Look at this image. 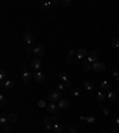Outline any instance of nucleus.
Returning <instances> with one entry per match:
<instances>
[{"mask_svg":"<svg viewBox=\"0 0 119 133\" xmlns=\"http://www.w3.org/2000/svg\"><path fill=\"white\" fill-rule=\"evenodd\" d=\"M81 63H82V66H86V64H88V63H90V62L85 58V60H81Z\"/></svg>","mask_w":119,"mask_h":133,"instance_id":"58836bf2","label":"nucleus"},{"mask_svg":"<svg viewBox=\"0 0 119 133\" xmlns=\"http://www.w3.org/2000/svg\"><path fill=\"white\" fill-rule=\"evenodd\" d=\"M42 66V61L39 58H33V60L31 61V68L32 69H39Z\"/></svg>","mask_w":119,"mask_h":133,"instance_id":"f8f14e48","label":"nucleus"},{"mask_svg":"<svg viewBox=\"0 0 119 133\" xmlns=\"http://www.w3.org/2000/svg\"><path fill=\"white\" fill-rule=\"evenodd\" d=\"M0 124L1 125H4V124H7V114L6 113H1V115H0Z\"/></svg>","mask_w":119,"mask_h":133,"instance_id":"6ab92c4d","label":"nucleus"},{"mask_svg":"<svg viewBox=\"0 0 119 133\" xmlns=\"http://www.w3.org/2000/svg\"><path fill=\"white\" fill-rule=\"evenodd\" d=\"M55 133H63L64 132V127L61 126L60 124H55L54 125V130H53Z\"/></svg>","mask_w":119,"mask_h":133,"instance_id":"ddd939ff","label":"nucleus"},{"mask_svg":"<svg viewBox=\"0 0 119 133\" xmlns=\"http://www.w3.org/2000/svg\"><path fill=\"white\" fill-rule=\"evenodd\" d=\"M23 41L26 44H31V43L33 42V36L30 33V32H25L23 35Z\"/></svg>","mask_w":119,"mask_h":133,"instance_id":"9b49d317","label":"nucleus"},{"mask_svg":"<svg viewBox=\"0 0 119 133\" xmlns=\"http://www.w3.org/2000/svg\"><path fill=\"white\" fill-rule=\"evenodd\" d=\"M33 52H35L38 57H42V56H44V54H45V50H44V48H43L42 45H36L35 49H33Z\"/></svg>","mask_w":119,"mask_h":133,"instance_id":"6e6552de","label":"nucleus"},{"mask_svg":"<svg viewBox=\"0 0 119 133\" xmlns=\"http://www.w3.org/2000/svg\"><path fill=\"white\" fill-rule=\"evenodd\" d=\"M44 128L47 131H53L54 130V125H44Z\"/></svg>","mask_w":119,"mask_h":133,"instance_id":"72a5a7b5","label":"nucleus"},{"mask_svg":"<svg viewBox=\"0 0 119 133\" xmlns=\"http://www.w3.org/2000/svg\"><path fill=\"white\" fill-rule=\"evenodd\" d=\"M74 55H75V51H74V50H70V51H69V55H68V56H71V57H73Z\"/></svg>","mask_w":119,"mask_h":133,"instance_id":"a19ab883","label":"nucleus"},{"mask_svg":"<svg viewBox=\"0 0 119 133\" xmlns=\"http://www.w3.org/2000/svg\"><path fill=\"white\" fill-rule=\"evenodd\" d=\"M57 77H59V80L61 81V82H63V83L68 81V80H67V73H65V71H61V73H59Z\"/></svg>","mask_w":119,"mask_h":133,"instance_id":"2eb2a0df","label":"nucleus"},{"mask_svg":"<svg viewBox=\"0 0 119 133\" xmlns=\"http://www.w3.org/2000/svg\"><path fill=\"white\" fill-rule=\"evenodd\" d=\"M111 45H112V48H119V39L113 38L112 41H111Z\"/></svg>","mask_w":119,"mask_h":133,"instance_id":"4be33fe9","label":"nucleus"},{"mask_svg":"<svg viewBox=\"0 0 119 133\" xmlns=\"http://www.w3.org/2000/svg\"><path fill=\"white\" fill-rule=\"evenodd\" d=\"M59 108L60 109H68L70 107V102H69V100H67V99H62V100H60L59 101Z\"/></svg>","mask_w":119,"mask_h":133,"instance_id":"7ed1b4c3","label":"nucleus"},{"mask_svg":"<svg viewBox=\"0 0 119 133\" xmlns=\"http://www.w3.org/2000/svg\"><path fill=\"white\" fill-rule=\"evenodd\" d=\"M59 4H61V1H59V0H55V1H50V5H51V6H56V5H59Z\"/></svg>","mask_w":119,"mask_h":133,"instance_id":"f704fd0d","label":"nucleus"},{"mask_svg":"<svg viewBox=\"0 0 119 133\" xmlns=\"http://www.w3.org/2000/svg\"><path fill=\"white\" fill-rule=\"evenodd\" d=\"M67 62H68V63H74V58H73L71 56H68V57H67Z\"/></svg>","mask_w":119,"mask_h":133,"instance_id":"4c0bfd02","label":"nucleus"},{"mask_svg":"<svg viewBox=\"0 0 119 133\" xmlns=\"http://www.w3.org/2000/svg\"><path fill=\"white\" fill-rule=\"evenodd\" d=\"M6 77H7V74H6V71L4 70V69H1V71H0V79L5 80Z\"/></svg>","mask_w":119,"mask_h":133,"instance_id":"bb28decb","label":"nucleus"},{"mask_svg":"<svg viewBox=\"0 0 119 133\" xmlns=\"http://www.w3.org/2000/svg\"><path fill=\"white\" fill-rule=\"evenodd\" d=\"M13 86H14V83H13L12 81H10V80H6L5 82H4V87L7 88V89H12Z\"/></svg>","mask_w":119,"mask_h":133,"instance_id":"aec40b11","label":"nucleus"},{"mask_svg":"<svg viewBox=\"0 0 119 133\" xmlns=\"http://www.w3.org/2000/svg\"><path fill=\"white\" fill-rule=\"evenodd\" d=\"M51 120H53L54 125H55V124H59V116H57V115H54L53 118H51Z\"/></svg>","mask_w":119,"mask_h":133,"instance_id":"473e14b6","label":"nucleus"},{"mask_svg":"<svg viewBox=\"0 0 119 133\" xmlns=\"http://www.w3.org/2000/svg\"><path fill=\"white\" fill-rule=\"evenodd\" d=\"M18 120V115L16 113H10L7 114V124H16Z\"/></svg>","mask_w":119,"mask_h":133,"instance_id":"9d476101","label":"nucleus"},{"mask_svg":"<svg viewBox=\"0 0 119 133\" xmlns=\"http://www.w3.org/2000/svg\"><path fill=\"white\" fill-rule=\"evenodd\" d=\"M107 97H108L111 101H116V100H117V97H118V95H117V93H116V91H110V93L107 94Z\"/></svg>","mask_w":119,"mask_h":133,"instance_id":"a211bd4d","label":"nucleus"},{"mask_svg":"<svg viewBox=\"0 0 119 133\" xmlns=\"http://www.w3.org/2000/svg\"><path fill=\"white\" fill-rule=\"evenodd\" d=\"M33 49H35V46H28V48H25V54H31V52H33Z\"/></svg>","mask_w":119,"mask_h":133,"instance_id":"a878e982","label":"nucleus"},{"mask_svg":"<svg viewBox=\"0 0 119 133\" xmlns=\"http://www.w3.org/2000/svg\"><path fill=\"white\" fill-rule=\"evenodd\" d=\"M80 61H81V60L76 58V60H74V63H75V64H79V63H80Z\"/></svg>","mask_w":119,"mask_h":133,"instance_id":"37998d69","label":"nucleus"},{"mask_svg":"<svg viewBox=\"0 0 119 133\" xmlns=\"http://www.w3.org/2000/svg\"><path fill=\"white\" fill-rule=\"evenodd\" d=\"M57 108H59V106H57V105H55V102L48 103L47 107H45V109H47L48 112H49V113H53V114H55V113H56Z\"/></svg>","mask_w":119,"mask_h":133,"instance_id":"0eeeda50","label":"nucleus"},{"mask_svg":"<svg viewBox=\"0 0 119 133\" xmlns=\"http://www.w3.org/2000/svg\"><path fill=\"white\" fill-rule=\"evenodd\" d=\"M33 80L38 83H42V82L45 81V75L43 73H35L33 74Z\"/></svg>","mask_w":119,"mask_h":133,"instance_id":"423d86ee","label":"nucleus"},{"mask_svg":"<svg viewBox=\"0 0 119 133\" xmlns=\"http://www.w3.org/2000/svg\"><path fill=\"white\" fill-rule=\"evenodd\" d=\"M87 121H88V122H92V121H94V118H88Z\"/></svg>","mask_w":119,"mask_h":133,"instance_id":"c03bdc74","label":"nucleus"},{"mask_svg":"<svg viewBox=\"0 0 119 133\" xmlns=\"http://www.w3.org/2000/svg\"><path fill=\"white\" fill-rule=\"evenodd\" d=\"M57 88H59L60 90H63V89L65 88V87H64V83H59V85H57Z\"/></svg>","mask_w":119,"mask_h":133,"instance_id":"e433bc0d","label":"nucleus"},{"mask_svg":"<svg viewBox=\"0 0 119 133\" xmlns=\"http://www.w3.org/2000/svg\"><path fill=\"white\" fill-rule=\"evenodd\" d=\"M76 56L79 60H85L87 56H88V52H87V50H86V48H80L79 50H77L76 52Z\"/></svg>","mask_w":119,"mask_h":133,"instance_id":"20e7f679","label":"nucleus"},{"mask_svg":"<svg viewBox=\"0 0 119 133\" xmlns=\"http://www.w3.org/2000/svg\"><path fill=\"white\" fill-rule=\"evenodd\" d=\"M101 133H108V132H106V131H104V132H101Z\"/></svg>","mask_w":119,"mask_h":133,"instance_id":"a18cd8bd","label":"nucleus"},{"mask_svg":"<svg viewBox=\"0 0 119 133\" xmlns=\"http://www.w3.org/2000/svg\"><path fill=\"white\" fill-rule=\"evenodd\" d=\"M71 94L74 95V96H80V89L77 88V87H74V88H71Z\"/></svg>","mask_w":119,"mask_h":133,"instance_id":"412c9836","label":"nucleus"},{"mask_svg":"<svg viewBox=\"0 0 119 133\" xmlns=\"http://www.w3.org/2000/svg\"><path fill=\"white\" fill-rule=\"evenodd\" d=\"M92 133H94V132H92Z\"/></svg>","mask_w":119,"mask_h":133,"instance_id":"49530a36","label":"nucleus"},{"mask_svg":"<svg viewBox=\"0 0 119 133\" xmlns=\"http://www.w3.org/2000/svg\"><path fill=\"white\" fill-rule=\"evenodd\" d=\"M106 97H107V95L104 93V91H102V93H98V94H96V100H98L99 102H102Z\"/></svg>","mask_w":119,"mask_h":133,"instance_id":"f3484780","label":"nucleus"},{"mask_svg":"<svg viewBox=\"0 0 119 133\" xmlns=\"http://www.w3.org/2000/svg\"><path fill=\"white\" fill-rule=\"evenodd\" d=\"M70 0H62L61 1V4H62V6H69L70 5Z\"/></svg>","mask_w":119,"mask_h":133,"instance_id":"7c9ffc66","label":"nucleus"},{"mask_svg":"<svg viewBox=\"0 0 119 133\" xmlns=\"http://www.w3.org/2000/svg\"><path fill=\"white\" fill-rule=\"evenodd\" d=\"M83 69H85L86 71H89L90 69H93V66H92L90 63H88V64H86V66H83Z\"/></svg>","mask_w":119,"mask_h":133,"instance_id":"c756f323","label":"nucleus"},{"mask_svg":"<svg viewBox=\"0 0 119 133\" xmlns=\"http://www.w3.org/2000/svg\"><path fill=\"white\" fill-rule=\"evenodd\" d=\"M37 105H38V106H39L41 108H45V107H47V105H48V103H45L44 101H42V100H39V101L37 102Z\"/></svg>","mask_w":119,"mask_h":133,"instance_id":"c85d7f7f","label":"nucleus"},{"mask_svg":"<svg viewBox=\"0 0 119 133\" xmlns=\"http://www.w3.org/2000/svg\"><path fill=\"white\" fill-rule=\"evenodd\" d=\"M87 60L89 61V62H93V63H95L96 61H98V52L96 51H90V52H88V56H87Z\"/></svg>","mask_w":119,"mask_h":133,"instance_id":"1a4fd4ad","label":"nucleus"},{"mask_svg":"<svg viewBox=\"0 0 119 133\" xmlns=\"http://www.w3.org/2000/svg\"><path fill=\"white\" fill-rule=\"evenodd\" d=\"M93 70L95 73H102L106 70V66L101 62H95V63H93Z\"/></svg>","mask_w":119,"mask_h":133,"instance_id":"f257e3e1","label":"nucleus"},{"mask_svg":"<svg viewBox=\"0 0 119 133\" xmlns=\"http://www.w3.org/2000/svg\"><path fill=\"white\" fill-rule=\"evenodd\" d=\"M1 128H2V131H4V132H8V131L11 130L8 124H4V125H1Z\"/></svg>","mask_w":119,"mask_h":133,"instance_id":"393cba45","label":"nucleus"},{"mask_svg":"<svg viewBox=\"0 0 119 133\" xmlns=\"http://www.w3.org/2000/svg\"><path fill=\"white\" fill-rule=\"evenodd\" d=\"M48 99H49L51 102H56V101L62 100V99H61V93H59V91H53V93H50V94L48 95Z\"/></svg>","mask_w":119,"mask_h":133,"instance_id":"f03ea898","label":"nucleus"},{"mask_svg":"<svg viewBox=\"0 0 119 133\" xmlns=\"http://www.w3.org/2000/svg\"><path fill=\"white\" fill-rule=\"evenodd\" d=\"M0 105L1 106H5L6 105V97L4 95H0Z\"/></svg>","mask_w":119,"mask_h":133,"instance_id":"cd10ccee","label":"nucleus"},{"mask_svg":"<svg viewBox=\"0 0 119 133\" xmlns=\"http://www.w3.org/2000/svg\"><path fill=\"white\" fill-rule=\"evenodd\" d=\"M83 87H85L87 90H93L94 85H93V82H92V81H85V82H83Z\"/></svg>","mask_w":119,"mask_h":133,"instance_id":"4468645a","label":"nucleus"},{"mask_svg":"<svg viewBox=\"0 0 119 133\" xmlns=\"http://www.w3.org/2000/svg\"><path fill=\"white\" fill-rule=\"evenodd\" d=\"M32 79H33V75L30 73V71H28V73H23L22 77H20L22 82H24V83H28V82H30Z\"/></svg>","mask_w":119,"mask_h":133,"instance_id":"39448f33","label":"nucleus"},{"mask_svg":"<svg viewBox=\"0 0 119 133\" xmlns=\"http://www.w3.org/2000/svg\"><path fill=\"white\" fill-rule=\"evenodd\" d=\"M104 114H105V115H108V114H110V111H108L107 108H105V109H104Z\"/></svg>","mask_w":119,"mask_h":133,"instance_id":"79ce46f5","label":"nucleus"},{"mask_svg":"<svg viewBox=\"0 0 119 133\" xmlns=\"http://www.w3.org/2000/svg\"><path fill=\"white\" fill-rule=\"evenodd\" d=\"M22 69H23V73H28V71H29V70H28V66H22Z\"/></svg>","mask_w":119,"mask_h":133,"instance_id":"ea45409f","label":"nucleus"},{"mask_svg":"<svg viewBox=\"0 0 119 133\" xmlns=\"http://www.w3.org/2000/svg\"><path fill=\"white\" fill-rule=\"evenodd\" d=\"M100 87L102 90H110V88H111V86H110V83L107 81H101Z\"/></svg>","mask_w":119,"mask_h":133,"instance_id":"dca6fc26","label":"nucleus"},{"mask_svg":"<svg viewBox=\"0 0 119 133\" xmlns=\"http://www.w3.org/2000/svg\"><path fill=\"white\" fill-rule=\"evenodd\" d=\"M51 6L50 5V2H45V1H41V7L43 8V10H48L49 7Z\"/></svg>","mask_w":119,"mask_h":133,"instance_id":"5701e85b","label":"nucleus"},{"mask_svg":"<svg viewBox=\"0 0 119 133\" xmlns=\"http://www.w3.org/2000/svg\"><path fill=\"white\" fill-rule=\"evenodd\" d=\"M43 122H44V125H54L53 120H51V118H48V116L43 119Z\"/></svg>","mask_w":119,"mask_h":133,"instance_id":"b1692460","label":"nucleus"},{"mask_svg":"<svg viewBox=\"0 0 119 133\" xmlns=\"http://www.w3.org/2000/svg\"><path fill=\"white\" fill-rule=\"evenodd\" d=\"M64 87L65 88H73V82H71V81H67V82H64Z\"/></svg>","mask_w":119,"mask_h":133,"instance_id":"2f4dec72","label":"nucleus"},{"mask_svg":"<svg viewBox=\"0 0 119 133\" xmlns=\"http://www.w3.org/2000/svg\"><path fill=\"white\" fill-rule=\"evenodd\" d=\"M68 133H76V127H70L69 130H68Z\"/></svg>","mask_w":119,"mask_h":133,"instance_id":"c9c22d12","label":"nucleus"}]
</instances>
